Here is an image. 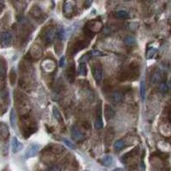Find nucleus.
<instances>
[{"instance_id": "obj_31", "label": "nucleus", "mask_w": 171, "mask_h": 171, "mask_svg": "<svg viewBox=\"0 0 171 171\" xmlns=\"http://www.w3.org/2000/svg\"><path fill=\"white\" fill-rule=\"evenodd\" d=\"M155 52H156V50L152 48V49H151V52H147V58H152Z\"/></svg>"}, {"instance_id": "obj_33", "label": "nucleus", "mask_w": 171, "mask_h": 171, "mask_svg": "<svg viewBox=\"0 0 171 171\" xmlns=\"http://www.w3.org/2000/svg\"><path fill=\"white\" fill-rule=\"evenodd\" d=\"M64 63H65V58L63 57H61V59H60L59 66H60V67H63V65H64Z\"/></svg>"}, {"instance_id": "obj_8", "label": "nucleus", "mask_w": 171, "mask_h": 171, "mask_svg": "<svg viewBox=\"0 0 171 171\" xmlns=\"http://www.w3.org/2000/svg\"><path fill=\"white\" fill-rule=\"evenodd\" d=\"M116 116V111L115 109L112 108L109 104H105L104 105V117L106 118V120H111L113 119Z\"/></svg>"}, {"instance_id": "obj_29", "label": "nucleus", "mask_w": 171, "mask_h": 171, "mask_svg": "<svg viewBox=\"0 0 171 171\" xmlns=\"http://www.w3.org/2000/svg\"><path fill=\"white\" fill-rule=\"evenodd\" d=\"M91 56H92V55H91L90 52H88V53H87L86 55H84V56H83V57L81 58V60H80V61H81V63H86L87 61H88V60L90 59Z\"/></svg>"}, {"instance_id": "obj_35", "label": "nucleus", "mask_w": 171, "mask_h": 171, "mask_svg": "<svg viewBox=\"0 0 171 171\" xmlns=\"http://www.w3.org/2000/svg\"><path fill=\"white\" fill-rule=\"evenodd\" d=\"M112 171H123V170H122V169H121V168H117V169L113 170Z\"/></svg>"}, {"instance_id": "obj_32", "label": "nucleus", "mask_w": 171, "mask_h": 171, "mask_svg": "<svg viewBox=\"0 0 171 171\" xmlns=\"http://www.w3.org/2000/svg\"><path fill=\"white\" fill-rule=\"evenodd\" d=\"M91 55H94V56H103V52H99V51H92L90 52Z\"/></svg>"}, {"instance_id": "obj_13", "label": "nucleus", "mask_w": 171, "mask_h": 171, "mask_svg": "<svg viewBox=\"0 0 171 171\" xmlns=\"http://www.w3.org/2000/svg\"><path fill=\"white\" fill-rule=\"evenodd\" d=\"M63 9L65 15H68V14H72V12H73L72 2H70V1H65V2H64V4H63Z\"/></svg>"}, {"instance_id": "obj_6", "label": "nucleus", "mask_w": 171, "mask_h": 171, "mask_svg": "<svg viewBox=\"0 0 171 171\" xmlns=\"http://www.w3.org/2000/svg\"><path fill=\"white\" fill-rule=\"evenodd\" d=\"M39 148H40L39 145L38 144L31 145L29 146V148L27 150V152H26V157H27V158H29V157H34L37 153H38V152H39Z\"/></svg>"}, {"instance_id": "obj_26", "label": "nucleus", "mask_w": 171, "mask_h": 171, "mask_svg": "<svg viewBox=\"0 0 171 171\" xmlns=\"http://www.w3.org/2000/svg\"><path fill=\"white\" fill-rule=\"evenodd\" d=\"M140 95H141L142 99L144 100L145 97V81L140 82Z\"/></svg>"}, {"instance_id": "obj_25", "label": "nucleus", "mask_w": 171, "mask_h": 171, "mask_svg": "<svg viewBox=\"0 0 171 171\" xmlns=\"http://www.w3.org/2000/svg\"><path fill=\"white\" fill-rule=\"evenodd\" d=\"M10 124L12 127H15L16 125V115H15V110L12 109L10 112Z\"/></svg>"}, {"instance_id": "obj_27", "label": "nucleus", "mask_w": 171, "mask_h": 171, "mask_svg": "<svg viewBox=\"0 0 171 171\" xmlns=\"http://www.w3.org/2000/svg\"><path fill=\"white\" fill-rule=\"evenodd\" d=\"M159 89H160V92H162V93H165V92H167L169 91L170 87H169V86L166 83H162V84H161Z\"/></svg>"}, {"instance_id": "obj_21", "label": "nucleus", "mask_w": 171, "mask_h": 171, "mask_svg": "<svg viewBox=\"0 0 171 171\" xmlns=\"http://www.w3.org/2000/svg\"><path fill=\"white\" fill-rule=\"evenodd\" d=\"M124 42L128 46H132L135 44V39L132 36H127L124 39Z\"/></svg>"}, {"instance_id": "obj_23", "label": "nucleus", "mask_w": 171, "mask_h": 171, "mask_svg": "<svg viewBox=\"0 0 171 171\" xmlns=\"http://www.w3.org/2000/svg\"><path fill=\"white\" fill-rule=\"evenodd\" d=\"M16 71L14 69H12L9 72V81H10V84L13 86L16 82Z\"/></svg>"}, {"instance_id": "obj_3", "label": "nucleus", "mask_w": 171, "mask_h": 171, "mask_svg": "<svg viewBox=\"0 0 171 171\" xmlns=\"http://www.w3.org/2000/svg\"><path fill=\"white\" fill-rule=\"evenodd\" d=\"M12 41V34L10 32H3L0 34V45L3 48H6L10 45Z\"/></svg>"}, {"instance_id": "obj_12", "label": "nucleus", "mask_w": 171, "mask_h": 171, "mask_svg": "<svg viewBox=\"0 0 171 171\" xmlns=\"http://www.w3.org/2000/svg\"><path fill=\"white\" fill-rule=\"evenodd\" d=\"M9 136V128L4 123H0V137L3 140L7 139Z\"/></svg>"}, {"instance_id": "obj_17", "label": "nucleus", "mask_w": 171, "mask_h": 171, "mask_svg": "<svg viewBox=\"0 0 171 171\" xmlns=\"http://www.w3.org/2000/svg\"><path fill=\"white\" fill-rule=\"evenodd\" d=\"M116 16H117V18H120V19H127L128 17H129L128 13L127 12L126 10H123V9H122V10H118L117 13H116Z\"/></svg>"}, {"instance_id": "obj_7", "label": "nucleus", "mask_w": 171, "mask_h": 171, "mask_svg": "<svg viewBox=\"0 0 171 171\" xmlns=\"http://www.w3.org/2000/svg\"><path fill=\"white\" fill-rule=\"evenodd\" d=\"M66 74H67L68 80L71 83H73L74 81V79H75V66H74V63H71L69 66V68L66 70Z\"/></svg>"}, {"instance_id": "obj_2", "label": "nucleus", "mask_w": 171, "mask_h": 171, "mask_svg": "<svg viewBox=\"0 0 171 171\" xmlns=\"http://www.w3.org/2000/svg\"><path fill=\"white\" fill-rule=\"evenodd\" d=\"M103 27V24L100 21H90L87 23L86 25V29L87 30V32L89 33H97L99 32Z\"/></svg>"}, {"instance_id": "obj_20", "label": "nucleus", "mask_w": 171, "mask_h": 171, "mask_svg": "<svg viewBox=\"0 0 171 171\" xmlns=\"http://www.w3.org/2000/svg\"><path fill=\"white\" fill-rule=\"evenodd\" d=\"M124 145H125V143L122 140H118L114 143V149L116 151H120L124 147Z\"/></svg>"}, {"instance_id": "obj_10", "label": "nucleus", "mask_w": 171, "mask_h": 171, "mask_svg": "<svg viewBox=\"0 0 171 171\" xmlns=\"http://www.w3.org/2000/svg\"><path fill=\"white\" fill-rule=\"evenodd\" d=\"M22 147H23V145L17 140V138L14 137L12 139V152H13V153H17L19 151H21L22 149Z\"/></svg>"}, {"instance_id": "obj_1", "label": "nucleus", "mask_w": 171, "mask_h": 171, "mask_svg": "<svg viewBox=\"0 0 171 171\" xmlns=\"http://www.w3.org/2000/svg\"><path fill=\"white\" fill-rule=\"evenodd\" d=\"M89 39H80L75 40V42L73 44L72 47H71V53L72 55H74L75 53H77L78 52H80L81 50L86 48V46L88 45L89 43Z\"/></svg>"}, {"instance_id": "obj_5", "label": "nucleus", "mask_w": 171, "mask_h": 171, "mask_svg": "<svg viewBox=\"0 0 171 171\" xmlns=\"http://www.w3.org/2000/svg\"><path fill=\"white\" fill-rule=\"evenodd\" d=\"M56 31L53 27H50L48 28L46 31H45V34H44V37H45V41L47 43V44H52L53 41H54L55 37H56Z\"/></svg>"}, {"instance_id": "obj_18", "label": "nucleus", "mask_w": 171, "mask_h": 171, "mask_svg": "<svg viewBox=\"0 0 171 171\" xmlns=\"http://www.w3.org/2000/svg\"><path fill=\"white\" fill-rule=\"evenodd\" d=\"M52 112H53V115H54V117L59 122H63V116L61 115L60 111L58 110V109L54 107L53 109H52Z\"/></svg>"}, {"instance_id": "obj_22", "label": "nucleus", "mask_w": 171, "mask_h": 171, "mask_svg": "<svg viewBox=\"0 0 171 171\" xmlns=\"http://www.w3.org/2000/svg\"><path fill=\"white\" fill-rule=\"evenodd\" d=\"M112 129L113 128H109L108 132H107V134H106V143L107 144H109L111 141H112V140H113V138H114V133L112 132L111 133V131H112Z\"/></svg>"}, {"instance_id": "obj_19", "label": "nucleus", "mask_w": 171, "mask_h": 171, "mask_svg": "<svg viewBox=\"0 0 171 171\" xmlns=\"http://www.w3.org/2000/svg\"><path fill=\"white\" fill-rule=\"evenodd\" d=\"M94 127L97 130H101L104 127V122H103V119L102 117H98L96 120H95V122H94Z\"/></svg>"}, {"instance_id": "obj_11", "label": "nucleus", "mask_w": 171, "mask_h": 171, "mask_svg": "<svg viewBox=\"0 0 171 171\" xmlns=\"http://www.w3.org/2000/svg\"><path fill=\"white\" fill-rule=\"evenodd\" d=\"M109 99L112 101V103L114 104H118V103H121L123 99V95L122 93L119 92H115L113 93H111Z\"/></svg>"}, {"instance_id": "obj_15", "label": "nucleus", "mask_w": 171, "mask_h": 171, "mask_svg": "<svg viewBox=\"0 0 171 171\" xmlns=\"http://www.w3.org/2000/svg\"><path fill=\"white\" fill-rule=\"evenodd\" d=\"M101 162L103 165L106 166V167H109L113 164L114 162V158L111 156H105L104 157H102L101 159Z\"/></svg>"}, {"instance_id": "obj_34", "label": "nucleus", "mask_w": 171, "mask_h": 171, "mask_svg": "<svg viewBox=\"0 0 171 171\" xmlns=\"http://www.w3.org/2000/svg\"><path fill=\"white\" fill-rule=\"evenodd\" d=\"M140 168H141V171H144L145 170V164H144V162H141V164H140Z\"/></svg>"}, {"instance_id": "obj_4", "label": "nucleus", "mask_w": 171, "mask_h": 171, "mask_svg": "<svg viewBox=\"0 0 171 171\" xmlns=\"http://www.w3.org/2000/svg\"><path fill=\"white\" fill-rule=\"evenodd\" d=\"M92 75L95 81L97 83H100V81L103 79V69L102 67L99 64H95L94 66H92Z\"/></svg>"}, {"instance_id": "obj_9", "label": "nucleus", "mask_w": 171, "mask_h": 171, "mask_svg": "<svg viewBox=\"0 0 171 171\" xmlns=\"http://www.w3.org/2000/svg\"><path fill=\"white\" fill-rule=\"evenodd\" d=\"M71 135H72L73 139L76 141H80L82 140L84 138V135L81 133V131L76 127H73L71 129Z\"/></svg>"}, {"instance_id": "obj_28", "label": "nucleus", "mask_w": 171, "mask_h": 171, "mask_svg": "<svg viewBox=\"0 0 171 171\" xmlns=\"http://www.w3.org/2000/svg\"><path fill=\"white\" fill-rule=\"evenodd\" d=\"M48 171H62V169L59 165L57 164H54V165H52L49 169Z\"/></svg>"}, {"instance_id": "obj_24", "label": "nucleus", "mask_w": 171, "mask_h": 171, "mask_svg": "<svg viewBox=\"0 0 171 171\" xmlns=\"http://www.w3.org/2000/svg\"><path fill=\"white\" fill-rule=\"evenodd\" d=\"M5 72H6V69H5L4 62L0 59V77H4Z\"/></svg>"}, {"instance_id": "obj_30", "label": "nucleus", "mask_w": 171, "mask_h": 171, "mask_svg": "<svg viewBox=\"0 0 171 171\" xmlns=\"http://www.w3.org/2000/svg\"><path fill=\"white\" fill-rule=\"evenodd\" d=\"M63 141L65 143V145H66L68 147H69L70 149H74V145L69 140H66V139H63Z\"/></svg>"}, {"instance_id": "obj_16", "label": "nucleus", "mask_w": 171, "mask_h": 171, "mask_svg": "<svg viewBox=\"0 0 171 171\" xmlns=\"http://www.w3.org/2000/svg\"><path fill=\"white\" fill-rule=\"evenodd\" d=\"M78 73L81 75H87V65L85 63H81L79 67H78Z\"/></svg>"}, {"instance_id": "obj_14", "label": "nucleus", "mask_w": 171, "mask_h": 171, "mask_svg": "<svg viewBox=\"0 0 171 171\" xmlns=\"http://www.w3.org/2000/svg\"><path fill=\"white\" fill-rule=\"evenodd\" d=\"M161 80H162V74L159 70H156L155 72H153L152 78H151V81H152L153 84L160 82Z\"/></svg>"}]
</instances>
